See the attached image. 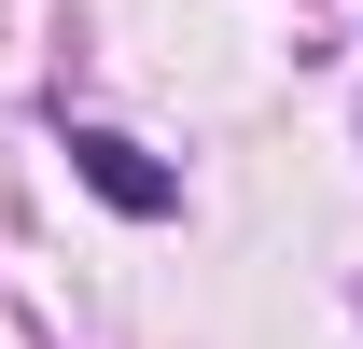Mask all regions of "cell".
Here are the masks:
<instances>
[{"instance_id":"obj_1","label":"cell","mask_w":363,"mask_h":349,"mask_svg":"<svg viewBox=\"0 0 363 349\" xmlns=\"http://www.w3.org/2000/svg\"><path fill=\"white\" fill-rule=\"evenodd\" d=\"M70 168H84L98 196H112V210H140V223H154V210H182V182L154 168L140 140H112V126H70Z\"/></svg>"}]
</instances>
